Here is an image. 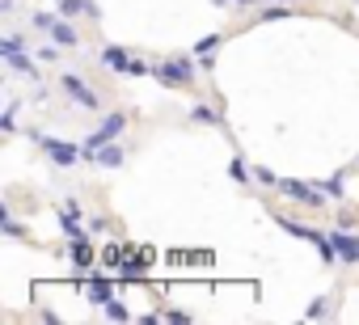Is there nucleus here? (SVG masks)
Instances as JSON below:
<instances>
[{
    "label": "nucleus",
    "instance_id": "f257e3e1",
    "mask_svg": "<svg viewBox=\"0 0 359 325\" xmlns=\"http://www.w3.org/2000/svg\"><path fill=\"white\" fill-rule=\"evenodd\" d=\"M30 139L47 152V160L55 170H72V165H81L85 160V148L81 144H72V139H55V135H43L39 127H30Z\"/></svg>",
    "mask_w": 359,
    "mask_h": 325
},
{
    "label": "nucleus",
    "instance_id": "f03ea898",
    "mask_svg": "<svg viewBox=\"0 0 359 325\" xmlns=\"http://www.w3.org/2000/svg\"><path fill=\"white\" fill-rule=\"evenodd\" d=\"M199 55H173V60H165V64H152V76L165 85V89H187V85H195V76H199V64H195Z\"/></svg>",
    "mask_w": 359,
    "mask_h": 325
},
{
    "label": "nucleus",
    "instance_id": "7ed1b4c3",
    "mask_svg": "<svg viewBox=\"0 0 359 325\" xmlns=\"http://www.w3.org/2000/svg\"><path fill=\"white\" fill-rule=\"evenodd\" d=\"M127 123H131V114H127V110H110V114L97 123V131H89V135L81 139V148H85V160H89V156H93L102 144H114V139L127 131Z\"/></svg>",
    "mask_w": 359,
    "mask_h": 325
},
{
    "label": "nucleus",
    "instance_id": "20e7f679",
    "mask_svg": "<svg viewBox=\"0 0 359 325\" xmlns=\"http://www.w3.org/2000/svg\"><path fill=\"white\" fill-rule=\"evenodd\" d=\"M275 191H279L287 203H300V207H325V203H330L317 182H300V178H279Z\"/></svg>",
    "mask_w": 359,
    "mask_h": 325
},
{
    "label": "nucleus",
    "instance_id": "39448f33",
    "mask_svg": "<svg viewBox=\"0 0 359 325\" xmlns=\"http://www.w3.org/2000/svg\"><path fill=\"white\" fill-rule=\"evenodd\" d=\"M60 89L68 93L72 106H81V110H102V97H97V89H93L85 76H76V72H60Z\"/></svg>",
    "mask_w": 359,
    "mask_h": 325
},
{
    "label": "nucleus",
    "instance_id": "423d86ee",
    "mask_svg": "<svg viewBox=\"0 0 359 325\" xmlns=\"http://www.w3.org/2000/svg\"><path fill=\"white\" fill-rule=\"evenodd\" d=\"M330 241H334V249H338V266H355V262H359V233L334 228Z\"/></svg>",
    "mask_w": 359,
    "mask_h": 325
},
{
    "label": "nucleus",
    "instance_id": "0eeeda50",
    "mask_svg": "<svg viewBox=\"0 0 359 325\" xmlns=\"http://www.w3.org/2000/svg\"><path fill=\"white\" fill-rule=\"evenodd\" d=\"M131 64H135V55H131L127 47H102V68H106V72L131 76Z\"/></svg>",
    "mask_w": 359,
    "mask_h": 325
},
{
    "label": "nucleus",
    "instance_id": "6e6552de",
    "mask_svg": "<svg viewBox=\"0 0 359 325\" xmlns=\"http://www.w3.org/2000/svg\"><path fill=\"white\" fill-rule=\"evenodd\" d=\"M123 160H127V148H118V144H102V148L89 156V165H102V170H123Z\"/></svg>",
    "mask_w": 359,
    "mask_h": 325
},
{
    "label": "nucleus",
    "instance_id": "1a4fd4ad",
    "mask_svg": "<svg viewBox=\"0 0 359 325\" xmlns=\"http://www.w3.org/2000/svg\"><path fill=\"white\" fill-rule=\"evenodd\" d=\"M47 34H51V43H55V47H76V43H81V34H76L72 18H55Z\"/></svg>",
    "mask_w": 359,
    "mask_h": 325
},
{
    "label": "nucleus",
    "instance_id": "9d476101",
    "mask_svg": "<svg viewBox=\"0 0 359 325\" xmlns=\"http://www.w3.org/2000/svg\"><path fill=\"white\" fill-rule=\"evenodd\" d=\"M85 296H89V304H97V308H106V304L114 300V287H110V279H102V275H93V279L85 283Z\"/></svg>",
    "mask_w": 359,
    "mask_h": 325
},
{
    "label": "nucleus",
    "instance_id": "9b49d317",
    "mask_svg": "<svg viewBox=\"0 0 359 325\" xmlns=\"http://www.w3.org/2000/svg\"><path fill=\"white\" fill-rule=\"evenodd\" d=\"M0 60L9 64L13 76H39V68H34V60H30L26 51H9V55H0Z\"/></svg>",
    "mask_w": 359,
    "mask_h": 325
},
{
    "label": "nucleus",
    "instance_id": "f8f14e48",
    "mask_svg": "<svg viewBox=\"0 0 359 325\" xmlns=\"http://www.w3.org/2000/svg\"><path fill=\"white\" fill-rule=\"evenodd\" d=\"M55 9H60V18H81V13L97 18V5H93V0H55Z\"/></svg>",
    "mask_w": 359,
    "mask_h": 325
},
{
    "label": "nucleus",
    "instance_id": "ddd939ff",
    "mask_svg": "<svg viewBox=\"0 0 359 325\" xmlns=\"http://www.w3.org/2000/svg\"><path fill=\"white\" fill-rule=\"evenodd\" d=\"M220 43H224L220 34H208V39L195 43V55L203 60V68H216V51H220Z\"/></svg>",
    "mask_w": 359,
    "mask_h": 325
},
{
    "label": "nucleus",
    "instance_id": "4468645a",
    "mask_svg": "<svg viewBox=\"0 0 359 325\" xmlns=\"http://www.w3.org/2000/svg\"><path fill=\"white\" fill-rule=\"evenodd\" d=\"M60 228H64V237H68V241H85V237H89V233L81 228L76 212H68V207H60Z\"/></svg>",
    "mask_w": 359,
    "mask_h": 325
},
{
    "label": "nucleus",
    "instance_id": "2eb2a0df",
    "mask_svg": "<svg viewBox=\"0 0 359 325\" xmlns=\"http://www.w3.org/2000/svg\"><path fill=\"white\" fill-rule=\"evenodd\" d=\"M89 266H93V245L89 241H72V270L85 275Z\"/></svg>",
    "mask_w": 359,
    "mask_h": 325
},
{
    "label": "nucleus",
    "instance_id": "dca6fc26",
    "mask_svg": "<svg viewBox=\"0 0 359 325\" xmlns=\"http://www.w3.org/2000/svg\"><path fill=\"white\" fill-rule=\"evenodd\" d=\"M191 123H203V127H220V110H212L208 102H195V106H191Z\"/></svg>",
    "mask_w": 359,
    "mask_h": 325
},
{
    "label": "nucleus",
    "instance_id": "f3484780",
    "mask_svg": "<svg viewBox=\"0 0 359 325\" xmlns=\"http://www.w3.org/2000/svg\"><path fill=\"white\" fill-rule=\"evenodd\" d=\"M321 191H325V199H338L342 203V195H346V182H342V174H334V178H325V182H317Z\"/></svg>",
    "mask_w": 359,
    "mask_h": 325
},
{
    "label": "nucleus",
    "instance_id": "a211bd4d",
    "mask_svg": "<svg viewBox=\"0 0 359 325\" xmlns=\"http://www.w3.org/2000/svg\"><path fill=\"white\" fill-rule=\"evenodd\" d=\"M0 228H5V237H13V241H22L26 233H22V224L13 220V212L9 207H0Z\"/></svg>",
    "mask_w": 359,
    "mask_h": 325
},
{
    "label": "nucleus",
    "instance_id": "6ab92c4d",
    "mask_svg": "<svg viewBox=\"0 0 359 325\" xmlns=\"http://www.w3.org/2000/svg\"><path fill=\"white\" fill-rule=\"evenodd\" d=\"M229 178H233V182H250V178H254V170L245 165V156H233V160H229Z\"/></svg>",
    "mask_w": 359,
    "mask_h": 325
},
{
    "label": "nucleus",
    "instance_id": "aec40b11",
    "mask_svg": "<svg viewBox=\"0 0 359 325\" xmlns=\"http://www.w3.org/2000/svg\"><path fill=\"white\" fill-rule=\"evenodd\" d=\"M18 106H22V102H9V106H5V114H0V131H5V135H13V131H18Z\"/></svg>",
    "mask_w": 359,
    "mask_h": 325
},
{
    "label": "nucleus",
    "instance_id": "412c9836",
    "mask_svg": "<svg viewBox=\"0 0 359 325\" xmlns=\"http://www.w3.org/2000/svg\"><path fill=\"white\" fill-rule=\"evenodd\" d=\"M102 312H106V317H110V321H131V308H127V304H123V300H110V304H106V308H102Z\"/></svg>",
    "mask_w": 359,
    "mask_h": 325
},
{
    "label": "nucleus",
    "instance_id": "4be33fe9",
    "mask_svg": "<svg viewBox=\"0 0 359 325\" xmlns=\"http://www.w3.org/2000/svg\"><path fill=\"white\" fill-rule=\"evenodd\" d=\"M325 312H330V296H317V300L304 308V317H309V321H317V317H325Z\"/></svg>",
    "mask_w": 359,
    "mask_h": 325
},
{
    "label": "nucleus",
    "instance_id": "5701e85b",
    "mask_svg": "<svg viewBox=\"0 0 359 325\" xmlns=\"http://www.w3.org/2000/svg\"><path fill=\"white\" fill-rule=\"evenodd\" d=\"M254 182H262V186H279V178H275L266 165H254Z\"/></svg>",
    "mask_w": 359,
    "mask_h": 325
},
{
    "label": "nucleus",
    "instance_id": "b1692460",
    "mask_svg": "<svg viewBox=\"0 0 359 325\" xmlns=\"http://www.w3.org/2000/svg\"><path fill=\"white\" fill-rule=\"evenodd\" d=\"M51 22H55L51 13H34V18H30V26H34V30H51Z\"/></svg>",
    "mask_w": 359,
    "mask_h": 325
},
{
    "label": "nucleus",
    "instance_id": "393cba45",
    "mask_svg": "<svg viewBox=\"0 0 359 325\" xmlns=\"http://www.w3.org/2000/svg\"><path fill=\"white\" fill-rule=\"evenodd\" d=\"M229 5H245L250 9V5H262V0H229Z\"/></svg>",
    "mask_w": 359,
    "mask_h": 325
},
{
    "label": "nucleus",
    "instance_id": "a878e982",
    "mask_svg": "<svg viewBox=\"0 0 359 325\" xmlns=\"http://www.w3.org/2000/svg\"><path fill=\"white\" fill-rule=\"evenodd\" d=\"M275 5H296V0H275Z\"/></svg>",
    "mask_w": 359,
    "mask_h": 325
},
{
    "label": "nucleus",
    "instance_id": "bb28decb",
    "mask_svg": "<svg viewBox=\"0 0 359 325\" xmlns=\"http://www.w3.org/2000/svg\"><path fill=\"white\" fill-rule=\"evenodd\" d=\"M355 165H359V160H355Z\"/></svg>",
    "mask_w": 359,
    "mask_h": 325
},
{
    "label": "nucleus",
    "instance_id": "cd10ccee",
    "mask_svg": "<svg viewBox=\"0 0 359 325\" xmlns=\"http://www.w3.org/2000/svg\"><path fill=\"white\" fill-rule=\"evenodd\" d=\"M355 5H359V0H355Z\"/></svg>",
    "mask_w": 359,
    "mask_h": 325
}]
</instances>
